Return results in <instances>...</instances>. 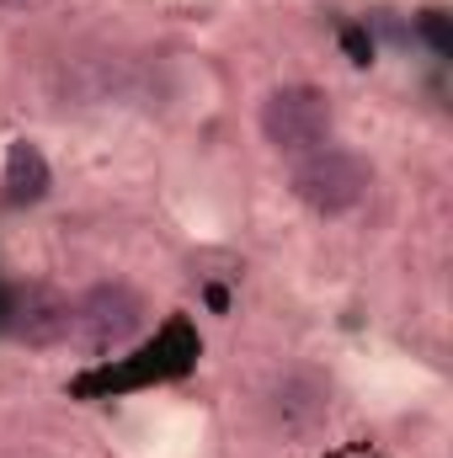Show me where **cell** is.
<instances>
[{
    "mask_svg": "<svg viewBox=\"0 0 453 458\" xmlns=\"http://www.w3.org/2000/svg\"><path fill=\"white\" fill-rule=\"evenodd\" d=\"M288 187H294V198H299L310 214L341 219V214H352V208L373 192V165H368L363 155H352V149L321 144V149H310V155L294 160Z\"/></svg>",
    "mask_w": 453,
    "mask_h": 458,
    "instance_id": "cell-1",
    "label": "cell"
},
{
    "mask_svg": "<svg viewBox=\"0 0 453 458\" xmlns=\"http://www.w3.org/2000/svg\"><path fill=\"white\" fill-rule=\"evenodd\" d=\"M11 331L27 346H64V336H70V299H59V293H32V299L16 310Z\"/></svg>",
    "mask_w": 453,
    "mask_h": 458,
    "instance_id": "cell-5",
    "label": "cell"
},
{
    "mask_svg": "<svg viewBox=\"0 0 453 458\" xmlns=\"http://www.w3.org/2000/svg\"><path fill=\"white\" fill-rule=\"evenodd\" d=\"M326 411H331L326 384L310 378V373H294V378H283V384L272 389V421H278L283 432H315V427L326 421Z\"/></svg>",
    "mask_w": 453,
    "mask_h": 458,
    "instance_id": "cell-4",
    "label": "cell"
},
{
    "mask_svg": "<svg viewBox=\"0 0 453 458\" xmlns=\"http://www.w3.org/2000/svg\"><path fill=\"white\" fill-rule=\"evenodd\" d=\"M144 320H150V310L128 283H97L70 304L64 346H75V352H123L144 331Z\"/></svg>",
    "mask_w": 453,
    "mask_h": 458,
    "instance_id": "cell-3",
    "label": "cell"
},
{
    "mask_svg": "<svg viewBox=\"0 0 453 458\" xmlns=\"http://www.w3.org/2000/svg\"><path fill=\"white\" fill-rule=\"evenodd\" d=\"M256 123H261V139H267L278 155L299 160V155H310V149L331 144L337 107H331V97H326L321 86H310V81H294V86H278V91H267V102H261Z\"/></svg>",
    "mask_w": 453,
    "mask_h": 458,
    "instance_id": "cell-2",
    "label": "cell"
},
{
    "mask_svg": "<svg viewBox=\"0 0 453 458\" xmlns=\"http://www.w3.org/2000/svg\"><path fill=\"white\" fill-rule=\"evenodd\" d=\"M0 5H21V0H0Z\"/></svg>",
    "mask_w": 453,
    "mask_h": 458,
    "instance_id": "cell-7",
    "label": "cell"
},
{
    "mask_svg": "<svg viewBox=\"0 0 453 458\" xmlns=\"http://www.w3.org/2000/svg\"><path fill=\"white\" fill-rule=\"evenodd\" d=\"M48 160H43V149L32 144V139H11V149H5V192H11V203H38L43 192H48Z\"/></svg>",
    "mask_w": 453,
    "mask_h": 458,
    "instance_id": "cell-6",
    "label": "cell"
}]
</instances>
